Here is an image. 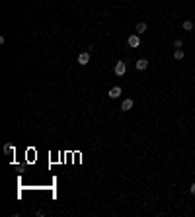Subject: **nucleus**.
I'll use <instances>...</instances> for the list:
<instances>
[{"instance_id":"nucleus-1","label":"nucleus","mask_w":195,"mask_h":217,"mask_svg":"<svg viewBox=\"0 0 195 217\" xmlns=\"http://www.w3.org/2000/svg\"><path fill=\"white\" fill-rule=\"evenodd\" d=\"M127 45H129V47H139L140 45V37H139V33H133V35H129V39H127Z\"/></svg>"},{"instance_id":"nucleus-2","label":"nucleus","mask_w":195,"mask_h":217,"mask_svg":"<svg viewBox=\"0 0 195 217\" xmlns=\"http://www.w3.org/2000/svg\"><path fill=\"white\" fill-rule=\"evenodd\" d=\"M125 73H127V65L123 61H119L117 65H115V74H117V76H123Z\"/></svg>"},{"instance_id":"nucleus-3","label":"nucleus","mask_w":195,"mask_h":217,"mask_svg":"<svg viewBox=\"0 0 195 217\" xmlns=\"http://www.w3.org/2000/svg\"><path fill=\"white\" fill-rule=\"evenodd\" d=\"M107 96H109L111 100H115V98H119V96H121V86H113V88L109 90V92H107Z\"/></svg>"},{"instance_id":"nucleus-4","label":"nucleus","mask_w":195,"mask_h":217,"mask_svg":"<svg viewBox=\"0 0 195 217\" xmlns=\"http://www.w3.org/2000/svg\"><path fill=\"white\" fill-rule=\"evenodd\" d=\"M133 106H135V102H133L131 98H125V100H123V104H121V110L123 112H129V110H133Z\"/></svg>"},{"instance_id":"nucleus-5","label":"nucleus","mask_w":195,"mask_h":217,"mask_svg":"<svg viewBox=\"0 0 195 217\" xmlns=\"http://www.w3.org/2000/svg\"><path fill=\"white\" fill-rule=\"evenodd\" d=\"M90 63V53H80V55H78V65H88Z\"/></svg>"},{"instance_id":"nucleus-6","label":"nucleus","mask_w":195,"mask_h":217,"mask_svg":"<svg viewBox=\"0 0 195 217\" xmlns=\"http://www.w3.org/2000/svg\"><path fill=\"white\" fill-rule=\"evenodd\" d=\"M135 65H137V70H146L148 69V61L146 59H139Z\"/></svg>"},{"instance_id":"nucleus-7","label":"nucleus","mask_w":195,"mask_h":217,"mask_svg":"<svg viewBox=\"0 0 195 217\" xmlns=\"http://www.w3.org/2000/svg\"><path fill=\"white\" fill-rule=\"evenodd\" d=\"M137 33H139V35H140V33H146V24H144V22L137 24Z\"/></svg>"},{"instance_id":"nucleus-8","label":"nucleus","mask_w":195,"mask_h":217,"mask_svg":"<svg viewBox=\"0 0 195 217\" xmlns=\"http://www.w3.org/2000/svg\"><path fill=\"white\" fill-rule=\"evenodd\" d=\"M184 55H185L184 49H176V51H174V59H176V61H181V59H184Z\"/></svg>"},{"instance_id":"nucleus-9","label":"nucleus","mask_w":195,"mask_h":217,"mask_svg":"<svg viewBox=\"0 0 195 217\" xmlns=\"http://www.w3.org/2000/svg\"><path fill=\"white\" fill-rule=\"evenodd\" d=\"M181 28H184L185 31H191V30H193V22H189V20H185V22L181 24Z\"/></svg>"},{"instance_id":"nucleus-10","label":"nucleus","mask_w":195,"mask_h":217,"mask_svg":"<svg viewBox=\"0 0 195 217\" xmlns=\"http://www.w3.org/2000/svg\"><path fill=\"white\" fill-rule=\"evenodd\" d=\"M4 153H6V155H12V153H14V145L6 143V145H4Z\"/></svg>"},{"instance_id":"nucleus-11","label":"nucleus","mask_w":195,"mask_h":217,"mask_svg":"<svg viewBox=\"0 0 195 217\" xmlns=\"http://www.w3.org/2000/svg\"><path fill=\"white\" fill-rule=\"evenodd\" d=\"M174 47H176V49H181V47H184V41H181V39H176V41H174Z\"/></svg>"},{"instance_id":"nucleus-12","label":"nucleus","mask_w":195,"mask_h":217,"mask_svg":"<svg viewBox=\"0 0 195 217\" xmlns=\"http://www.w3.org/2000/svg\"><path fill=\"white\" fill-rule=\"evenodd\" d=\"M189 192H191V194L195 196V182H193V184H191V186H189Z\"/></svg>"}]
</instances>
